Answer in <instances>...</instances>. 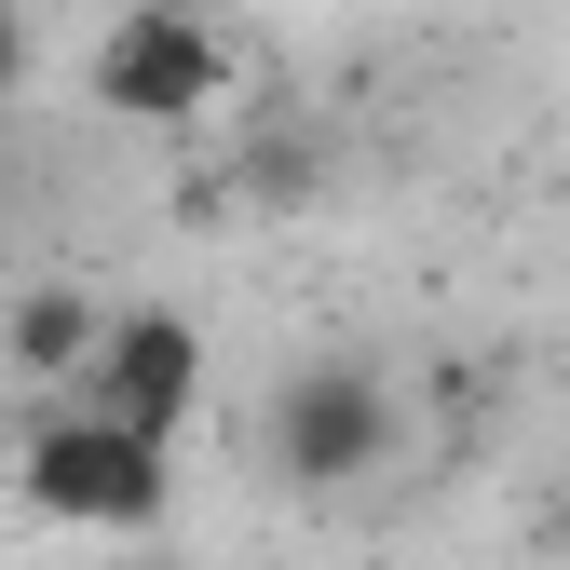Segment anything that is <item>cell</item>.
<instances>
[{
    "label": "cell",
    "instance_id": "6da1fadb",
    "mask_svg": "<svg viewBox=\"0 0 570 570\" xmlns=\"http://www.w3.org/2000/svg\"><path fill=\"white\" fill-rule=\"evenodd\" d=\"M14 503L55 517V530H150L177 503V435H136V421L55 394L14 449Z\"/></svg>",
    "mask_w": 570,
    "mask_h": 570
},
{
    "label": "cell",
    "instance_id": "7a4b0ae2",
    "mask_svg": "<svg viewBox=\"0 0 570 570\" xmlns=\"http://www.w3.org/2000/svg\"><path fill=\"white\" fill-rule=\"evenodd\" d=\"M82 96H96V122H164L177 136L232 96V28L204 0H122L82 55Z\"/></svg>",
    "mask_w": 570,
    "mask_h": 570
},
{
    "label": "cell",
    "instance_id": "3957f363",
    "mask_svg": "<svg viewBox=\"0 0 570 570\" xmlns=\"http://www.w3.org/2000/svg\"><path fill=\"white\" fill-rule=\"evenodd\" d=\"M258 449L285 489H367L394 462V367H367V353H326V367H285L272 381V421Z\"/></svg>",
    "mask_w": 570,
    "mask_h": 570
},
{
    "label": "cell",
    "instance_id": "277c9868",
    "mask_svg": "<svg viewBox=\"0 0 570 570\" xmlns=\"http://www.w3.org/2000/svg\"><path fill=\"white\" fill-rule=\"evenodd\" d=\"M68 394L109 407V421H136V435H190V407H204V326L177 299H136V313H109L96 367L68 381Z\"/></svg>",
    "mask_w": 570,
    "mask_h": 570
},
{
    "label": "cell",
    "instance_id": "5b68a950",
    "mask_svg": "<svg viewBox=\"0 0 570 570\" xmlns=\"http://www.w3.org/2000/svg\"><path fill=\"white\" fill-rule=\"evenodd\" d=\"M96 340H109V299H96V285H14V313H0V353H14V381H41V394L82 381Z\"/></svg>",
    "mask_w": 570,
    "mask_h": 570
},
{
    "label": "cell",
    "instance_id": "8992f818",
    "mask_svg": "<svg viewBox=\"0 0 570 570\" xmlns=\"http://www.w3.org/2000/svg\"><path fill=\"white\" fill-rule=\"evenodd\" d=\"M28 68H41V28H28V0H0V109L28 96Z\"/></svg>",
    "mask_w": 570,
    "mask_h": 570
}]
</instances>
